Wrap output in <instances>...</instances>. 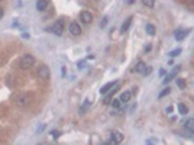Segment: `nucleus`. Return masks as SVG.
I'll use <instances>...</instances> for the list:
<instances>
[{
  "mask_svg": "<svg viewBox=\"0 0 194 145\" xmlns=\"http://www.w3.org/2000/svg\"><path fill=\"white\" fill-rule=\"evenodd\" d=\"M33 64H35V57L30 55V54H26V55H23V57L19 59V67L22 68V70H28Z\"/></svg>",
  "mask_w": 194,
  "mask_h": 145,
  "instance_id": "nucleus-1",
  "label": "nucleus"
},
{
  "mask_svg": "<svg viewBox=\"0 0 194 145\" xmlns=\"http://www.w3.org/2000/svg\"><path fill=\"white\" fill-rule=\"evenodd\" d=\"M149 144H154V142H157V139H148Z\"/></svg>",
  "mask_w": 194,
  "mask_h": 145,
  "instance_id": "nucleus-28",
  "label": "nucleus"
},
{
  "mask_svg": "<svg viewBox=\"0 0 194 145\" xmlns=\"http://www.w3.org/2000/svg\"><path fill=\"white\" fill-rule=\"evenodd\" d=\"M130 23H132V18H128V19L123 22V25H122V28H120V32H122V33H123V32H126V30L129 29Z\"/></svg>",
  "mask_w": 194,
  "mask_h": 145,
  "instance_id": "nucleus-14",
  "label": "nucleus"
},
{
  "mask_svg": "<svg viewBox=\"0 0 194 145\" xmlns=\"http://www.w3.org/2000/svg\"><path fill=\"white\" fill-rule=\"evenodd\" d=\"M106 22H107V18H103V22H102V28L106 26Z\"/></svg>",
  "mask_w": 194,
  "mask_h": 145,
  "instance_id": "nucleus-26",
  "label": "nucleus"
},
{
  "mask_svg": "<svg viewBox=\"0 0 194 145\" xmlns=\"http://www.w3.org/2000/svg\"><path fill=\"white\" fill-rule=\"evenodd\" d=\"M151 71H152V68H151V67H146V68H145V71H143V76H148Z\"/></svg>",
  "mask_w": 194,
  "mask_h": 145,
  "instance_id": "nucleus-25",
  "label": "nucleus"
},
{
  "mask_svg": "<svg viewBox=\"0 0 194 145\" xmlns=\"http://www.w3.org/2000/svg\"><path fill=\"white\" fill-rule=\"evenodd\" d=\"M117 83H119V81H111V83H107V84H104V86L100 88V93H102V94H106V93L110 90L111 87H114L116 84H117Z\"/></svg>",
  "mask_w": 194,
  "mask_h": 145,
  "instance_id": "nucleus-10",
  "label": "nucleus"
},
{
  "mask_svg": "<svg viewBox=\"0 0 194 145\" xmlns=\"http://www.w3.org/2000/svg\"><path fill=\"white\" fill-rule=\"evenodd\" d=\"M15 105L18 107H26L30 103V97L26 94V93H20L18 96H15Z\"/></svg>",
  "mask_w": 194,
  "mask_h": 145,
  "instance_id": "nucleus-2",
  "label": "nucleus"
},
{
  "mask_svg": "<svg viewBox=\"0 0 194 145\" xmlns=\"http://www.w3.org/2000/svg\"><path fill=\"white\" fill-rule=\"evenodd\" d=\"M68 30H70V33H71L73 36H78V35H81V26H80L77 22H71L70 26H68Z\"/></svg>",
  "mask_w": 194,
  "mask_h": 145,
  "instance_id": "nucleus-5",
  "label": "nucleus"
},
{
  "mask_svg": "<svg viewBox=\"0 0 194 145\" xmlns=\"http://www.w3.org/2000/svg\"><path fill=\"white\" fill-rule=\"evenodd\" d=\"M185 128H187V129H193L194 128V119L187 120V122H185Z\"/></svg>",
  "mask_w": 194,
  "mask_h": 145,
  "instance_id": "nucleus-20",
  "label": "nucleus"
},
{
  "mask_svg": "<svg viewBox=\"0 0 194 145\" xmlns=\"http://www.w3.org/2000/svg\"><path fill=\"white\" fill-rule=\"evenodd\" d=\"M120 103H122V102H120V99H116V100H113V102H111L113 107H120Z\"/></svg>",
  "mask_w": 194,
  "mask_h": 145,
  "instance_id": "nucleus-23",
  "label": "nucleus"
},
{
  "mask_svg": "<svg viewBox=\"0 0 194 145\" xmlns=\"http://www.w3.org/2000/svg\"><path fill=\"white\" fill-rule=\"evenodd\" d=\"M51 135L54 136V138H59V135H61V134H59L58 131H51Z\"/></svg>",
  "mask_w": 194,
  "mask_h": 145,
  "instance_id": "nucleus-24",
  "label": "nucleus"
},
{
  "mask_svg": "<svg viewBox=\"0 0 194 145\" xmlns=\"http://www.w3.org/2000/svg\"><path fill=\"white\" fill-rule=\"evenodd\" d=\"M123 141V134H120L117 131H113L110 132V139H109V144H120Z\"/></svg>",
  "mask_w": 194,
  "mask_h": 145,
  "instance_id": "nucleus-4",
  "label": "nucleus"
},
{
  "mask_svg": "<svg viewBox=\"0 0 194 145\" xmlns=\"http://www.w3.org/2000/svg\"><path fill=\"white\" fill-rule=\"evenodd\" d=\"M83 65H84V61H81V62L78 64V68H83Z\"/></svg>",
  "mask_w": 194,
  "mask_h": 145,
  "instance_id": "nucleus-29",
  "label": "nucleus"
},
{
  "mask_svg": "<svg viewBox=\"0 0 194 145\" xmlns=\"http://www.w3.org/2000/svg\"><path fill=\"white\" fill-rule=\"evenodd\" d=\"M51 32H54L55 35L61 36L62 32H64V20H56L55 23L51 26Z\"/></svg>",
  "mask_w": 194,
  "mask_h": 145,
  "instance_id": "nucleus-3",
  "label": "nucleus"
},
{
  "mask_svg": "<svg viewBox=\"0 0 194 145\" xmlns=\"http://www.w3.org/2000/svg\"><path fill=\"white\" fill-rule=\"evenodd\" d=\"M88 106H90V102H88V100H85V103H84L83 106H81V109H80V115H83L84 110H85V109H87Z\"/></svg>",
  "mask_w": 194,
  "mask_h": 145,
  "instance_id": "nucleus-22",
  "label": "nucleus"
},
{
  "mask_svg": "<svg viewBox=\"0 0 194 145\" xmlns=\"http://www.w3.org/2000/svg\"><path fill=\"white\" fill-rule=\"evenodd\" d=\"M146 32H148V35L154 36V35H155V32H157V30H155V26H154V25H151V23H149V25H146Z\"/></svg>",
  "mask_w": 194,
  "mask_h": 145,
  "instance_id": "nucleus-16",
  "label": "nucleus"
},
{
  "mask_svg": "<svg viewBox=\"0 0 194 145\" xmlns=\"http://www.w3.org/2000/svg\"><path fill=\"white\" fill-rule=\"evenodd\" d=\"M130 99H132V91H123V93L120 94V102H122V103L129 102Z\"/></svg>",
  "mask_w": 194,
  "mask_h": 145,
  "instance_id": "nucleus-11",
  "label": "nucleus"
},
{
  "mask_svg": "<svg viewBox=\"0 0 194 145\" xmlns=\"http://www.w3.org/2000/svg\"><path fill=\"white\" fill-rule=\"evenodd\" d=\"M178 112L181 113V115H187L188 113V109L185 106L184 103H178Z\"/></svg>",
  "mask_w": 194,
  "mask_h": 145,
  "instance_id": "nucleus-15",
  "label": "nucleus"
},
{
  "mask_svg": "<svg viewBox=\"0 0 194 145\" xmlns=\"http://www.w3.org/2000/svg\"><path fill=\"white\" fill-rule=\"evenodd\" d=\"M142 3L148 7H154L155 6V0H142Z\"/></svg>",
  "mask_w": 194,
  "mask_h": 145,
  "instance_id": "nucleus-17",
  "label": "nucleus"
},
{
  "mask_svg": "<svg viewBox=\"0 0 194 145\" xmlns=\"http://www.w3.org/2000/svg\"><path fill=\"white\" fill-rule=\"evenodd\" d=\"M180 54H181V48H177V49H174V51H171L168 55L174 58V57H177V55H180Z\"/></svg>",
  "mask_w": 194,
  "mask_h": 145,
  "instance_id": "nucleus-18",
  "label": "nucleus"
},
{
  "mask_svg": "<svg viewBox=\"0 0 194 145\" xmlns=\"http://www.w3.org/2000/svg\"><path fill=\"white\" fill-rule=\"evenodd\" d=\"M80 20L85 23V25H90L93 22V15L90 12H87V10H83L81 13H80Z\"/></svg>",
  "mask_w": 194,
  "mask_h": 145,
  "instance_id": "nucleus-6",
  "label": "nucleus"
},
{
  "mask_svg": "<svg viewBox=\"0 0 194 145\" xmlns=\"http://www.w3.org/2000/svg\"><path fill=\"white\" fill-rule=\"evenodd\" d=\"M48 7V0H38L36 1V9L39 12H42V10H45Z\"/></svg>",
  "mask_w": 194,
  "mask_h": 145,
  "instance_id": "nucleus-12",
  "label": "nucleus"
},
{
  "mask_svg": "<svg viewBox=\"0 0 194 145\" xmlns=\"http://www.w3.org/2000/svg\"><path fill=\"white\" fill-rule=\"evenodd\" d=\"M3 15H4V10H3V7H0V19L3 18Z\"/></svg>",
  "mask_w": 194,
  "mask_h": 145,
  "instance_id": "nucleus-27",
  "label": "nucleus"
},
{
  "mask_svg": "<svg viewBox=\"0 0 194 145\" xmlns=\"http://www.w3.org/2000/svg\"><path fill=\"white\" fill-rule=\"evenodd\" d=\"M0 1H1V0H0Z\"/></svg>",
  "mask_w": 194,
  "mask_h": 145,
  "instance_id": "nucleus-31",
  "label": "nucleus"
},
{
  "mask_svg": "<svg viewBox=\"0 0 194 145\" xmlns=\"http://www.w3.org/2000/svg\"><path fill=\"white\" fill-rule=\"evenodd\" d=\"M191 1H193V3H194V0H191Z\"/></svg>",
  "mask_w": 194,
  "mask_h": 145,
  "instance_id": "nucleus-30",
  "label": "nucleus"
},
{
  "mask_svg": "<svg viewBox=\"0 0 194 145\" xmlns=\"http://www.w3.org/2000/svg\"><path fill=\"white\" fill-rule=\"evenodd\" d=\"M178 71H180V65H175V67H174V70H172V71H171V73H169V74H168L165 78H164V83L166 84L168 81H171V80H172V78L177 76V73H178Z\"/></svg>",
  "mask_w": 194,
  "mask_h": 145,
  "instance_id": "nucleus-8",
  "label": "nucleus"
},
{
  "mask_svg": "<svg viewBox=\"0 0 194 145\" xmlns=\"http://www.w3.org/2000/svg\"><path fill=\"white\" fill-rule=\"evenodd\" d=\"M145 68H146V64H145L143 61H139L138 64H136V67H135V70H133V71H136V73H140V74H143Z\"/></svg>",
  "mask_w": 194,
  "mask_h": 145,
  "instance_id": "nucleus-13",
  "label": "nucleus"
},
{
  "mask_svg": "<svg viewBox=\"0 0 194 145\" xmlns=\"http://www.w3.org/2000/svg\"><path fill=\"white\" fill-rule=\"evenodd\" d=\"M188 32H190L188 29H180V30H177L175 32V39L177 41H183V39L188 35Z\"/></svg>",
  "mask_w": 194,
  "mask_h": 145,
  "instance_id": "nucleus-9",
  "label": "nucleus"
},
{
  "mask_svg": "<svg viewBox=\"0 0 194 145\" xmlns=\"http://www.w3.org/2000/svg\"><path fill=\"white\" fill-rule=\"evenodd\" d=\"M38 76H39V78H42V80H49V77H51L49 68L46 67V65L39 67V70H38Z\"/></svg>",
  "mask_w": 194,
  "mask_h": 145,
  "instance_id": "nucleus-7",
  "label": "nucleus"
},
{
  "mask_svg": "<svg viewBox=\"0 0 194 145\" xmlns=\"http://www.w3.org/2000/svg\"><path fill=\"white\" fill-rule=\"evenodd\" d=\"M177 86L180 87V88H185V81L183 78H177Z\"/></svg>",
  "mask_w": 194,
  "mask_h": 145,
  "instance_id": "nucleus-19",
  "label": "nucleus"
},
{
  "mask_svg": "<svg viewBox=\"0 0 194 145\" xmlns=\"http://www.w3.org/2000/svg\"><path fill=\"white\" fill-rule=\"evenodd\" d=\"M169 93H171V88L166 87V88H164V90L159 93V97H164V96H166V94H169Z\"/></svg>",
  "mask_w": 194,
  "mask_h": 145,
  "instance_id": "nucleus-21",
  "label": "nucleus"
}]
</instances>
